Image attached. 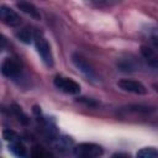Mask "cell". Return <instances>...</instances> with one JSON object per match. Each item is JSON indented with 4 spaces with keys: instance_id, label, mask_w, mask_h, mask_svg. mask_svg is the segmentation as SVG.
<instances>
[{
    "instance_id": "cell-1",
    "label": "cell",
    "mask_w": 158,
    "mask_h": 158,
    "mask_svg": "<svg viewBox=\"0 0 158 158\" xmlns=\"http://www.w3.org/2000/svg\"><path fill=\"white\" fill-rule=\"evenodd\" d=\"M104 153L102 148L95 143H80L74 148V154L83 158H95Z\"/></svg>"
},
{
    "instance_id": "cell-2",
    "label": "cell",
    "mask_w": 158,
    "mask_h": 158,
    "mask_svg": "<svg viewBox=\"0 0 158 158\" xmlns=\"http://www.w3.org/2000/svg\"><path fill=\"white\" fill-rule=\"evenodd\" d=\"M35 44H36V49H37L40 57L42 58L43 63L48 67H52L54 62H53V56H52V51H51L48 42L43 37L36 36L35 37Z\"/></svg>"
},
{
    "instance_id": "cell-3",
    "label": "cell",
    "mask_w": 158,
    "mask_h": 158,
    "mask_svg": "<svg viewBox=\"0 0 158 158\" xmlns=\"http://www.w3.org/2000/svg\"><path fill=\"white\" fill-rule=\"evenodd\" d=\"M54 85H56V88H58L60 91H63L65 94L75 95V94L80 93V85L69 78L56 77L54 78Z\"/></svg>"
},
{
    "instance_id": "cell-4",
    "label": "cell",
    "mask_w": 158,
    "mask_h": 158,
    "mask_svg": "<svg viewBox=\"0 0 158 158\" xmlns=\"http://www.w3.org/2000/svg\"><path fill=\"white\" fill-rule=\"evenodd\" d=\"M72 62H73V64H74L88 79H90V80H93V81L98 80V74L95 73V70L93 69V67H91L81 56H79V54H73V56H72Z\"/></svg>"
},
{
    "instance_id": "cell-5",
    "label": "cell",
    "mask_w": 158,
    "mask_h": 158,
    "mask_svg": "<svg viewBox=\"0 0 158 158\" xmlns=\"http://www.w3.org/2000/svg\"><path fill=\"white\" fill-rule=\"evenodd\" d=\"M0 21L7 26L15 27V26H19L21 23V17L11 7L1 5L0 6Z\"/></svg>"
},
{
    "instance_id": "cell-6",
    "label": "cell",
    "mask_w": 158,
    "mask_h": 158,
    "mask_svg": "<svg viewBox=\"0 0 158 158\" xmlns=\"http://www.w3.org/2000/svg\"><path fill=\"white\" fill-rule=\"evenodd\" d=\"M118 88L125 90V91H128V93H133V94H138V95H143L147 93V89L146 86L137 81V80H132V79H121L118 80L117 83Z\"/></svg>"
},
{
    "instance_id": "cell-7",
    "label": "cell",
    "mask_w": 158,
    "mask_h": 158,
    "mask_svg": "<svg viewBox=\"0 0 158 158\" xmlns=\"http://www.w3.org/2000/svg\"><path fill=\"white\" fill-rule=\"evenodd\" d=\"M0 70H1V73H2L5 77H7V78H14V77H16V75L20 73L21 68H20V64H19L15 59H12V58H6V59L1 63Z\"/></svg>"
},
{
    "instance_id": "cell-8",
    "label": "cell",
    "mask_w": 158,
    "mask_h": 158,
    "mask_svg": "<svg viewBox=\"0 0 158 158\" xmlns=\"http://www.w3.org/2000/svg\"><path fill=\"white\" fill-rule=\"evenodd\" d=\"M141 54L151 67H153V68L158 67V57H157L154 49H152L148 46H142L141 47Z\"/></svg>"
},
{
    "instance_id": "cell-9",
    "label": "cell",
    "mask_w": 158,
    "mask_h": 158,
    "mask_svg": "<svg viewBox=\"0 0 158 158\" xmlns=\"http://www.w3.org/2000/svg\"><path fill=\"white\" fill-rule=\"evenodd\" d=\"M17 7L22 12L27 14L30 17H32L35 20H41V14H40V11L37 10V7L35 5H32L30 2H26V1H20V2H17Z\"/></svg>"
},
{
    "instance_id": "cell-10",
    "label": "cell",
    "mask_w": 158,
    "mask_h": 158,
    "mask_svg": "<svg viewBox=\"0 0 158 158\" xmlns=\"http://www.w3.org/2000/svg\"><path fill=\"white\" fill-rule=\"evenodd\" d=\"M137 157H141V158H156V157H158V152L153 147H146V148H142L141 151L137 152Z\"/></svg>"
},
{
    "instance_id": "cell-11",
    "label": "cell",
    "mask_w": 158,
    "mask_h": 158,
    "mask_svg": "<svg viewBox=\"0 0 158 158\" xmlns=\"http://www.w3.org/2000/svg\"><path fill=\"white\" fill-rule=\"evenodd\" d=\"M86 1L98 7H111L120 2V0H86Z\"/></svg>"
},
{
    "instance_id": "cell-12",
    "label": "cell",
    "mask_w": 158,
    "mask_h": 158,
    "mask_svg": "<svg viewBox=\"0 0 158 158\" xmlns=\"http://www.w3.org/2000/svg\"><path fill=\"white\" fill-rule=\"evenodd\" d=\"M10 149L16 154V156H20V157H23L26 156V148L25 146L20 142V141H15V142H11V146H10Z\"/></svg>"
},
{
    "instance_id": "cell-13",
    "label": "cell",
    "mask_w": 158,
    "mask_h": 158,
    "mask_svg": "<svg viewBox=\"0 0 158 158\" xmlns=\"http://www.w3.org/2000/svg\"><path fill=\"white\" fill-rule=\"evenodd\" d=\"M16 36H17V38H19L21 42H23V43H30V42L32 41V33H31V31H30L28 28H22V30H20V31L16 33Z\"/></svg>"
},
{
    "instance_id": "cell-14",
    "label": "cell",
    "mask_w": 158,
    "mask_h": 158,
    "mask_svg": "<svg viewBox=\"0 0 158 158\" xmlns=\"http://www.w3.org/2000/svg\"><path fill=\"white\" fill-rule=\"evenodd\" d=\"M14 109V114L16 115V117L19 118V121L21 122V123H23V125H27L28 123V118H27V115L26 114H23V111L21 110V107H19L17 105H14L12 106Z\"/></svg>"
},
{
    "instance_id": "cell-15",
    "label": "cell",
    "mask_w": 158,
    "mask_h": 158,
    "mask_svg": "<svg viewBox=\"0 0 158 158\" xmlns=\"http://www.w3.org/2000/svg\"><path fill=\"white\" fill-rule=\"evenodd\" d=\"M118 67L121 68V70H123V72H132V70H135V64L128 59H123V60H121L120 63H118Z\"/></svg>"
},
{
    "instance_id": "cell-16",
    "label": "cell",
    "mask_w": 158,
    "mask_h": 158,
    "mask_svg": "<svg viewBox=\"0 0 158 158\" xmlns=\"http://www.w3.org/2000/svg\"><path fill=\"white\" fill-rule=\"evenodd\" d=\"M4 138H5L6 141H10V142L19 141L17 133H15L12 130H5V131H4Z\"/></svg>"
},
{
    "instance_id": "cell-17",
    "label": "cell",
    "mask_w": 158,
    "mask_h": 158,
    "mask_svg": "<svg viewBox=\"0 0 158 158\" xmlns=\"http://www.w3.org/2000/svg\"><path fill=\"white\" fill-rule=\"evenodd\" d=\"M32 156L33 157H44V156H48V153H46L43 149H40L38 147H35L32 151Z\"/></svg>"
},
{
    "instance_id": "cell-18",
    "label": "cell",
    "mask_w": 158,
    "mask_h": 158,
    "mask_svg": "<svg viewBox=\"0 0 158 158\" xmlns=\"http://www.w3.org/2000/svg\"><path fill=\"white\" fill-rule=\"evenodd\" d=\"M78 101H80V102H84V104H86V105H89V106H95V105H96V102H94L93 100H88L86 98H80Z\"/></svg>"
},
{
    "instance_id": "cell-19",
    "label": "cell",
    "mask_w": 158,
    "mask_h": 158,
    "mask_svg": "<svg viewBox=\"0 0 158 158\" xmlns=\"http://www.w3.org/2000/svg\"><path fill=\"white\" fill-rule=\"evenodd\" d=\"M6 46V38L2 36V35H0V49L2 48V47H5Z\"/></svg>"
}]
</instances>
